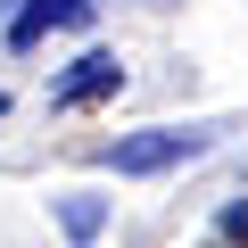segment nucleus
Here are the masks:
<instances>
[{"mask_svg":"<svg viewBox=\"0 0 248 248\" xmlns=\"http://www.w3.org/2000/svg\"><path fill=\"white\" fill-rule=\"evenodd\" d=\"M207 141H215V133H174V124H149V133H124V141H108L99 157H108L116 174H174V166L207 157Z\"/></svg>","mask_w":248,"mask_h":248,"instance_id":"nucleus-1","label":"nucleus"},{"mask_svg":"<svg viewBox=\"0 0 248 248\" xmlns=\"http://www.w3.org/2000/svg\"><path fill=\"white\" fill-rule=\"evenodd\" d=\"M124 83V66H116V50H83L58 83H50V108H91V99H108Z\"/></svg>","mask_w":248,"mask_h":248,"instance_id":"nucleus-2","label":"nucleus"},{"mask_svg":"<svg viewBox=\"0 0 248 248\" xmlns=\"http://www.w3.org/2000/svg\"><path fill=\"white\" fill-rule=\"evenodd\" d=\"M58 25H91V0H25V9L9 17V42L17 50H33L42 33H58Z\"/></svg>","mask_w":248,"mask_h":248,"instance_id":"nucleus-3","label":"nucleus"},{"mask_svg":"<svg viewBox=\"0 0 248 248\" xmlns=\"http://www.w3.org/2000/svg\"><path fill=\"white\" fill-rule=\"evenodd\" d=\"M58 223H66V240H99V223H108V207H99L91 190H75V199H58Z\"/></svg>","mask_w":248,"mask_h":248,"instance_id":"nucleus-4","label":"nucleus"},{"mask_svg":"<svg viewBox=\"0 0 248 248\" xmlns=\"http://www.w3.org/2000/svg\"><path fill=\"white\" fill-rule=\"evenodd\" d=\"M215 232H223V240H248V199H240V207H223V223H215Z\"/></svg>","mask_w":248,"mask_h":248,"instance_id":"nucleus-5","label":"nucleus"},{"mask_svg":"<svg viewBox=\"0 0 248 248\" xmlns=\"http://www.w3.org/2000/svg\"><path fill=\"white\" fill-rule=\"evenodd\" d=\"M0 116H9V91H0Z\"/></svg>","mask_w":248,"mask_h":248,"instance_id":"nucleus-6","label":"nucleus"},{"mask_svg":"<svg viewBox=\"0 0 248 248\" xmlns=\"http://www.w3.org/2000/svg\"><path fill=\"white\" fill-rule=\"evenodd\" d=\"M149 9H166V0H149Z\"/></svg>","mask_w":248,"mask_h":248,"instance_id":"nucleus-7","label":"nucleus"}]
</instances>
